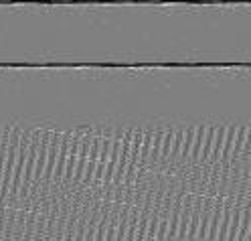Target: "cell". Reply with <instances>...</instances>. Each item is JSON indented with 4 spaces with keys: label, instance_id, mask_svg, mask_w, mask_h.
I'll list each match as a JSON object with an SVG mask.
<instances>
[{
    "label": "cell",
    "instance_id": "6da1fadb",
    "mask_svg": "<svg viewBox=\"0 0 251 241\" xmlns=\"http://www.w3.org/2000/svg\"><path fill=\"white\" fill-rule=\"evenodd\" d=\"M22 124H15L10 132V140H8V150H6V162H4V175L2 182H0V213L6 211V199L8 191L12 184V175H15V164H17V150H19V142H21V134H22Z\"/></svg>",
    "mask_w": 251,
    "mask_h": 241
},
{
    "label": "cell",
    "instance_id": "7a4b0ae2",
    "mask_svg": "<svg viewBox=\"0 0 251 241\" xmlns=\"http://www.w3.org/2000/svg\"><path fill=\"white\" fill-rule=\"evenodd\" d=\"M31 132L33 128H26L21 134V142H19V150H17V164H15V175H12V184L8 191L6 199V209H17V197L22 184V175H24V164H26V156H29V146H31ZM19 211V209H17Z\"/></svg>",
    "mask_w": 251,
    "mask_h": 241
},
{
    "label": "cell",
    "instance_id": "3957f363",
    "mask_svg": "<svg viewBox=\"0 0 251 241\" xmlns=\"http://www.w3.org/2000/svg\"><path fill=\"white\" fill-rule=\"evenodd\" d=\"M225 132H227V124H219V126H217L215 140H213V148H211V154H209V160H207V164H209V166H213V164L219 162L223 142H225Z\"/></svg>",
    "mask_w": 251,
    "mask_h": 241
},
{
    "label": "cell",
    "instance_id": "277c9868",
    "mask_svg": "<svg viewBox=\"0 0 251 241\" xmlns=\"http://www.w3.org/2000/svg\"><path fill=\"white\" fill-rule=\"evenodd\" d=\"M215 132H217V124H211L207 126V132H205V140H203V148H201V158H199V164H207L209 160V154H211V148H213V140H215Z\"/></svg>",
    "mask_w": 251,
    "mask_h": 241
}]
</instances>
